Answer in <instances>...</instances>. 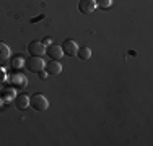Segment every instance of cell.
Instances as JSON below:
<instances>
[{
    "instance_id": "obj_1",
    "label": "cell",
    "mask_w": 153,
    "mask_h": 146,
    "mask_svg": "<svg viewBox=\"0 0 153 146\" xmlns=\"http://www.w3.org/2000/svg\"><path fill=\"white\" fill-rule=\"evenodd\" d=\"M30 105L34 109V111H38V112H44L46 109L49 107V102H47L44 94L36 93V94H33V96L30 97Z\"/></svg>"
},
{
    "instance_id": "obj_2",
    "label": "cell",
    "mask_w": 153,
    "mask_h": 146,
    "mask_svg": "<svg viewBox=\"0 0 153 146\" xmlns=\"http://www.w3.org/2000/svg\"><path fill=\"white\" fill-rule=\"evenodd\" d=\"M26 68L30 72H33V73H39L41 70H44V62H42V58L41 57H36V55H31V57H28L26 58Z\"/></svg>"
},
{
    "instance_id": "obj_3",
    "label": "cell",
    "mask_w": 153,
    "mask_h": 146,
    "mask_svg": "<svg viewBox=\"0 0 153 146\" xmlns=\"http://www.w3.org/2000/svg\"><path fill=\"white\" fill-rule=\"evenodd\" d=\"M62 52L68 57H75L76 52H78V46L74 39H65L64 44H62Z\"/></svg>"
},
{
    "instance_id": "obj_4",
    "label": "cell",
    "mask_w": 153,
    "mask_h": 146,
    "mask_svg": "<svg viewBox=\"0 0 153 146\" xmlns=\"http://www.w3.org/2000/svg\"><path fill=\"white\" fill-rule=\"evenodd\" d=\"M28 52L31 54V55H36V57H42L46 54V47L42 42L39 41H31L28 44Z\"/></svg>"
},
{
    "instance_id": "obj_5",
    "label": "cell",
    "mask_w": 153,
    "mask_h": 146,
    "mask_svg": "<svg viewBox=\"0 0 153 146\" xmlns=\"http://www.w3.org/2000/svg\"><path fill=\"white\" fill-rule=\"evenodd\" d=\"M44 72L49 76H57V75H60V72H62V65L59 63V60H49L44 65Z\"/></svg>"
},
{
    "instance_id": "obj_6",
    "label": "cell",
    "mask_w": 153,
    "mask_h": 146,
    "mask_svg": "<svg viewBox=\"0 0 153 146\" xmlns=\"http://www.w3.org/2000/svg\"><path fill=\"white\" fill-rule=\"evenodd\" d=\"M96 8V0H80L78 2V10L83 15H91Z\"/></svg>"
},
{
    "instance_id": "obj_7",
    "label": "cell",
    "mask_w": 153,
    "mask_h": 146,
    "mask_svg": "<svg viewBox=\"0 0 153 146\" xmlns=\"http://www.w3.org/2000/svg\"><path fill=\"white\" fill-rule=\"evenodd\" d=\"M46 54L51 57V60H59V58L64 55V52H62V47L56 46V44H51V46L46 49Z\"/></svg>"
},
{
    "instance_id": "obj_8",
    "label": "cell",
    "mask_w": 153,
    "mask_h": 146,
    "mask_svg": "<svg viewBox=\"0 0 153 146\" xmlns=\"http://www.w3.org/2000/svg\"><path fill=\"white\" fill-rule=\"evenodd\" d=\"M15 105H16V109H20V111H25V109L30 105V97H28L25 93L18 94V96L15 97Z\"/></svg>"
},
{
    "instance_id": "obj_9",
    "label": "cell",
    "mask_w": 153,
    "mask_h": 146,
    "mask_svg": "<svg viewBox=\"0 0 153 146\" xmlns=\"http://www.w3.org/2000/svg\"><path fill=\"white\" fill-rule=\"evenodd\" d=\"M80 60H90L91 58V49L88 47H78V52H76Z\"/></svg>"
},
{
    "instance_id": "obj_10",
    "label": "cell",
    "mask_w": 153,
    "mask_h": 146,
    "mask_svg": "<svg viewBox=\"0 0 153 146\" xmlns=\"http://www.w3.org/2000/svg\"><path fill=\"white\" fill-rule=\"evenodd\" d=\"M10 57V49L5 42H0V62L2 60H7Z\"/></svg>"
},
{
    "instance_id": "obj_11",
    "label": "cell",
    "mask_w": 153,
    "mask_h": 146,
    "mask_svg": "<svg viewBox=\"0 0 153 146\" xmlns=\"http://www.w3.org/2000/svg\"><path fill=\"white\" fill-rule=\"evenodd\" d=\"M112 5V0H96V7L100 8H109Z\"/></svg>"
},
{
    "instance_id": "obj_12",
    "label": "cell",
    "mask_w": 153,
    "mask_h": 146,
    "mask_svg": "<svg viewBox=\"0 0 153 146\" xmlns=\"http://www.w3.org/2000/svg\"><path fill=\"white\" fill-rule=\"evenodd\" d=\"M5 78H7V75H5V70H3L2 67H0V85H2L3 81H5Z\"/></svg>"
},
{
    "instance_id": "obj_13",
    "label": "cell",
    "mask_w": 153,
    "mask_h": 146,
    "mask_svg": "<svg viewBox=\"0 0 153 146\" xmlns=\"http://www.w3.org/2000/svg\"><path fill=\"white\" fill-rule=\"evenodd\" d=\"M52 41H54V38H46V39H44V42H46V44H51Z\"/></svg>"
}]
</instances>
